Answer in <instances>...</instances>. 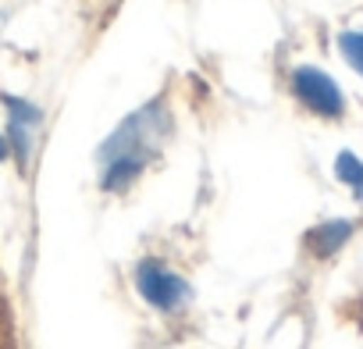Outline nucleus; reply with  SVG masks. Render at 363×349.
Wrapping results in <instances>:
<instances>
[{"label": "nucleus", "instance_id": "7ed1b4c3", "mask_svg": "<svg viewBox=\"0 0 363 349\" xmlns=\"http://www.w3.org/2000/svg\"><path fill=\"white\" fill-rule=\"evenodd\" d=\"M135 289H139V296L150 306H157L164 314L182 310V306L193 299L189 282L182 278V275H174L171 267H164L160 260H139V267H135Z\"/></svg>", "mask_w": 363, "mask_h": 349}, {"label": "nucleus", "instance_id": "20e7f679", "mask_svg": "<svg viewBox=\"0 0 363 349\" xmlns=\"http://www.w3.org/2000/svg\"><path fill=\"white\" fill-rule=\"evenodd\" d=\"M8 104V146L15 153V160L26 167L29 157H33V143H36V132H40V111L36 104L29 100H18V96H4Z\"/></svg>", "mask_w": 363, "mask_h": 349}, {"label": "nucleus", "instance_id": "0eeeda50", "mask_svg": "<svg viewBox=\"0 0 363 349\" xmlns=\"http://www.w3.org/2000/svg\"><path fill=\"white\" fill-rule=\"evenodd\" d=\"M338 50H342V57H345V65L363 79V33H356V29H349V33H342L338 36Z\"/></svg>", "mask_w": 363, "mask_h": 349}, {"label": "nucleus", "instance_id": "f03ea898", "mask_svg": "<svg viewBox=\"0 0 363 349\" xmlns=\"http://www.w3.org/2000/svg\"><path fill=\"white\" fill-rule=\"evenodd\" d=\"M292 96L317 118H328V121H338L345 114V93L338 89V82L313 68V65H299L292 72Z\"/></svg>", "mask_w": 363, "mask_h": 349}, {"label": "nucleus", "instance_id": "f257e3e1", "mask_svg": "<svg viewBox=\"0 0 363 349\" xmlns=\"http://www.w3.org/2000/svg\"><path fill=\"white\" fill-rule=\"evenodd\" d=\"M171 132V118L164 111L160 100L132 111L100 146V186L107 193H125L139 174L143 167L157 157L160 143L167 139Z\"/></svg>", "mask_w": 363, "mask_h": 349}, {"label": "nucleus", "instance_id": "423d86ee", "mask_svg": "<svg viewBox=\"0 0 363 349\" xmlns=\"http://www.w3.org/2000/svg\"><path fill=\"white\" fill-rule=\"evenodd\" d=\"M335 179H338L356 200H363V160H359L352 150H342V153L335 157Z\"/></svg>", "mask_w": 363, "mask_h": 349}, {"label": "nucleus", "instance_id": "6e6552de", "mask_svg": "<svg viewBox=\"0 0 363 349\" xmlns=\"http://www.w3.org/2000/svg\"><path fill=\"white\" fill-rule=\"evenodd\" d=\"M8 153H11V146H8V135H0V160H8Z\"/></svg>", "mask_w": 363, "mask_h": 349}, {"label": "nucleus", "instance_id": "39448f33", "mask_svg": "<svg viewBox=\"0 0 363 349\" xmlns=\"http://www.w3.org/2000/svg\"><path fill=\"white\" fill-rule=\"evenodd\" d=\"M352 232H356V225H352L349 218L320 221L317 228H310V232H306V250H310L317 260H328V257H335V253L352 239Z\"/></svg>", "mask_w": 363, "mask_h": 349}]
</instances>
